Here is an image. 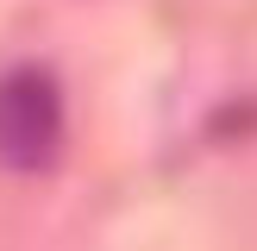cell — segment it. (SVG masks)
<instances>
[{
    "label": "cell",
    "instance_id": "6da1fadb",
    "mask_svg": "<svg viewBox=\"0 0 257 251\" xmlns=\"http://www.w3.org/2000/svg\"><path fill=\"white\" fill-rule=\"evenodd\" d=\"M63 151V88L50 69L19 63L0 75V170L44 176Z\"/></svg>",
    "mask_w": 257,
    "mask_h": 251
}]
</instances>
